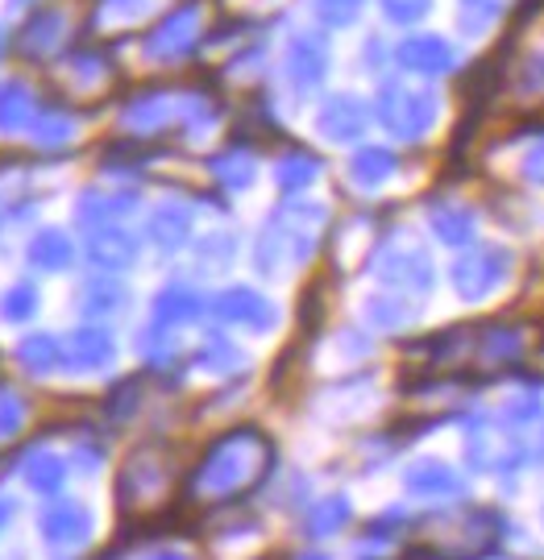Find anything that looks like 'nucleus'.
<instances>
[{"mask_svg":"<svg viewBox=\"0 0 544 560\" xmlns=\"http://www.w3.org/2000/svg\"><path fill=\"white\" fill-rule=\"evenodd\" d=\"M266 460H270V448L258 432H233L224 436L208 460L200 465V474L192 478V486L200 494H212V499H224V494H242L254 481L263 478Z\"/></svg>","mask_w":544,"mask_h":560,"instance_id":"1","label":"nucleus"},{"mask_svg":"<svg viewBox=\"0 0 544 560\" xmlns=\"http://www.w3.org/2000/svg\"><path fill=\"white\" fill-rule=\"evenodd\" d=\"M507 270H511V254H507L504 245L470 249V254L458 258V266H453V287H458V295L470 303L486 300V295L507 279Z\"/></svg>","mask_w":544,"mask_h":560,"instance_id":"2","label":"nucleus"},{"mask_svg":"<svg viewBox=\"0 0 544 560\" xmlns=\"http://www.w3.org/2000/svg\"><path fill=\"white\" fill-rule=\"evenodd\" d=\"M407 490L420 499H458L462 494V478L444 465V460H420L407 469Z\"/></svg>","mask_w":544,"mask_h":560,"instance_id":"3","label":"nucleus"},{"mask_svg":"<svg viewBox=\"0 0 544 560\" xmlns=\"http://www.w3.org/2000/svg\"><path fill=\"white\" fill-rule=\"evenodd\" d=\"M404 62L416 67V71H428V75H441V71H449L453 55H449V46L441 38H420L404 46Z\"/></svg>","mask_w":544,"mask_h":560,"instance_id":"4","label":"nucleus"},{"mask_svg":"<svg viewBox=\"0 0 544 560\" xmlns=\"http://www.w3.org/2000/svg\"><path fill=\"white\" fill-rule=\"evenodd\" d=\"M46 540L55 544H80L83 532H88V515H83L80 506H62V511H55V515H46Z\"/></svg>","mask_w":544,"mask_h":560,"instance_id":"5","label":"nucleus"},{"mask_svg":"<svg viewBox=\"0 0 544 560\" xmlns=\"http://www.w3.org/2000/svg\"><path fill=\"white\" fill-rule=\"evenodd\" d=\"M432 229H437V237L449 241V245H462V241L474 237V212H465V208L432 212Z\"/></svg>","mask_w":544,"mask_h":560,"instance_id":"6","label":"nucleus"},{"mask_svg":"<svg viewBox=\"0 0 544 560\" xmlns=\"http://www.w3.org/2000/svg\"><path fill=\"white\" fill-rule=\"evenodd\" d=\"M221 316H224V320H250V324H266V320H270L266 303L258 300V295H250V291H233V295H224V300H221Z\"/></svg>","mask_w":544,"mask_h":560,"instance_id":"7","label":"nucleus"},{"mask_svg":"<svg viewBox=\"0 0 544 560\" xmlns=\"http://www.w3.org/2000/svg\"><path fill=\"white\" fill-rule=\"evenodd\" d=\"M524 353V337L520 332H511V328H490L483 337V358L495 361V365H504V361H516Z\"/></svg>","mask_w":544,"mask_h":560,"instance_id":"8","label":"nucleus"},{"mask_svg":"<svg viewBox=\"0 0 544 560\" xmlns=\"http://www.w3.org/2000/svg\"><path fill=\"white\" fill-rule=\"evenodd\" d=\"M345 523H349V502H345V499H328V502H321V506L312 511V520H308V532L321 540V536H333V532H342Z\"/></svg>","mask_w":544,"mask_h":560,"instance_id":"9","label":"nucleus"},{"mask_svg":"<svg viewBox=\"0 0 544 560\" xmlns=\"http://www.w3.org/2000/svg\"><path fill=\"white\" fill-rule=\"evenodd\" d=\"M462 13L470 30H483L504 13V0H462Z\"/></svg>","mask_w":544,"mask_h":560,"instance_id":"10","label":"nucleus"},{"mask_svg":"<svg viewBox=\"0 0 544 560\" xmlns=\"http://www.w3.org/2000/svg\"><path fill=\"white\" fill-rule=\"evenodd\" d=\"M520 88H524V92H544V50H541V55H528V59H524Z\"/></svg>","mask_w":544,"mask_h":560,"instance_id":"11","label":"nucleus"},{"mask_svg":"<svg viewBox=\"0 0 544 560\" xmlns=\"http://www.w3.org/2000/svg\"><path fill=\"white\" fill-rule=\"evenodd\" d=\"M391 171V159L386 154H366V159H358V179L366 183H379Z\"/></svg>","mask_w":544,"mask_h":560,"instance_id":"12","label":"nucleus"},{"mask_svg":"<svg viewBox=\"0 0 544 560\" xmlns=\"http://www.w3.org/2000/svg\"><path fill=\"white\" fill-rule=\"evenodd\" d=\"M524 179H532V183H544V138H536L532 141V150L524 154Z\"/></svg>","mask_w":544,"mask_h":560,"instance_id":"13","label":"nucleus"},{"mask_svg":"<svg viewBox=\"0 0 544 560\" xmlns=\"http://www.w3.org/2000/svg\"><path fill=\"white\" fill-rule=\"evenodd\" d=\"M386 9H391L395 18H420L424 9H428V0H391Z\"/></svg>","mask_w":544,"mask_h":560,"instance_id":"14","label":"nucleus"},{"mask_svg":"<svg viewBox=\"0 0 544 560\" xmlns=\"http://www.w3.org/2000/svg\"><path fill=\"white\" fill-rule=\"evenodd\" d=\"M296 560H328V557H316V552H308V557H296Z\"/></svg>","mask_w":544,"mask_h":560,"instance_id":"15","label":"nucleus"}]
</instances>
